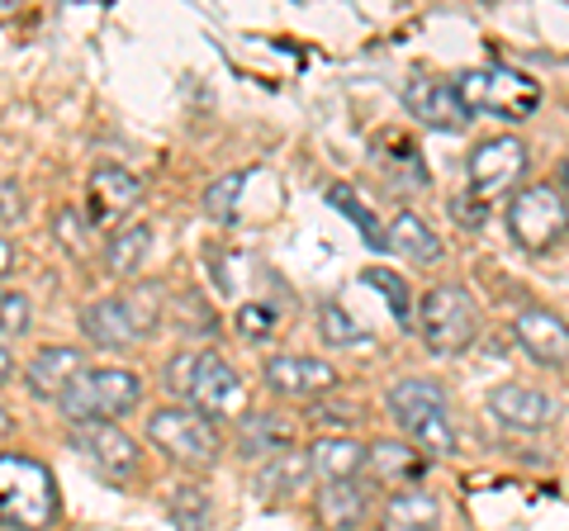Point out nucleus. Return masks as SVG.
<instances>
[{
  "label": "nucleus",
  "mask_w": 569,
  "mask_h": 531,
  "mask_svg": "<svg viewBox=\"0 0 569 531\" xmlns=\"http://www.w3.org/2000/svg\"><path fill=\"white\" fill-rule=\"evenodd\" d=\"M261 380L276 399H318V394H332L337 389V370L323 357H271L261 365Z\"/></svg>",
  "instance_id": "11"
},
{
  "label": "nucleus",
  "mask_w": 569,
  "mask_h": 531,
  "mask_svg": "<svg viewBox=\"0 0 569 531\" xmlns=\"http://www.w3.org/2000/svg\"><path fill=\"white\" fill-rule=\"evenodd\" d=\"M242 190H247V171H228L204 190V214L213 223H233L242 209Z\"/></svg>",
  "instance_id": "27"
},
{
  "label": "nucleus",
  "mask_w": 569,
  "mask_h": 531,
  "mask_svg": "<svg viewBox=\"0 0 569 531\" xmlns=\"http://www.w3.org/2000/svg\"><path fill=\"white\" fill-rule=\"evenodd\" d=\"M389 233V252H399L408 261H441V238L432 233V223H427L422 214H413V209H399L395 219L385 223Z\"/></svg>",
  "instance_id": "22"
},
{
  "label": "nucleus",
  "mask_w": 569,
  "mask_h": 531,
  "mask_svg": "<svg viewBox=\"0 0 569 531\" xmlns=\"http://www.w3.org/2000/svg\"><path fill=\"white\" fill-rule=\"evenodd\" d=\"M366 470L376 484H389V489H408L413 480L427 474V460L418 447H408V441H395V437H380L366 447Z\"/></svg>",
  "instance_id": "17"
},
{
  "label": "nucleus",
  "mask_w": 569,
  "mask_h": 531,
  "mask_svg": "<svg viewBox=\"0 0 569 531\" xmlns=\"http://www.w3.org/2000/svg\"><path fill=\"white\" fill-rule=\"evenodd\" d=\"M238 328H242V338H271L276 332V309H266V304H242L238 309Z\"/></svg>",
  "instance_id": "36"
},
{
  "label": "nucleus",
  "mask_w": 569,
  "mask_h": 531,
  "mask_svg": "<svg viewBox=\"0 0 569 531\" xmlns=\"http://www.w3.org/2000/svg\"><path fill=\"white\" fill-rule=\"evenodd\" d=\"M6 432H10V413H6V409H0V437H6Z\"/></svg>",
  "instance_id": "42"
},
{
  "label": "nucleus",
  "mask_w": 569,
  "mask_h": 531,
  "mask_svg": "<svg viewBox=\"0 0 569 531\" xmlns=\"http://www.w3.org/2000/svg\"><path fill=\"white\" fill-rule=\"evenodd\" d=\"M512 338L527 351L537 365H569V323L560 313H550L541 304H527L518 318H512Z\"/></svg>",
  "instance_id": "13"
},
{
  "label": "nucleus",
  "mask_w": 569,
  "mask_h": 531,
  "mask_svg": "<svg viewBox=\"0 0 569 531\" xmlns=\"http://www.w3.org/2000/svg\"><path fill=\"white\" fill-rule=\"evenodd\" d=\"M305 460H309V470L323 484H337V480H356V474H361L366 447L356 437H313Z\"/></svg>",
  "instance_id": "20"
},
{
  "label": "nucleus",
  "mask_w": 569,
  "mask_h": 531,
  "mask_svg": "<svg viewBox=\"0 0 569 531\" xmlns=\"http://www.w3.org/2000/svg\"><path fill=\"white\" fill-rule=\"evenodd\" d=\"M190 375H194V351H181V357L167 361V394L190 399Z\"/></svg>",
  "instance_id": "37"
},
{
  "label": "nucleus",
  "mask_w": 569,
  "mask_h": 531,
  "mask_svg": "<svg viewBox=\"0 0 569 531\" xmlns=\"http://www.w3.org/2000/svg\"><path fill=\"white\" fill-rule=\"evenodd\" d=\"M81 375H86V351L81 347H39L33 361L24 365V389L33 399L58 403Z\"/></svg>",
  "instance_id": "14"
},
{
  "label": "nucleus",
  "mask_w": 569,
  "mask_h": 531,
  "mask_svg": "<svg viewBox=\"0 0 569 531\" xmlns=\"http://www.w3.org/2000/svg\"><path fill=\"white\" fill-rule=\"evenodd\" d=\"M148 441L162 455L181 460V465H213L223 451V432L219 422L204 418L200 409H190V403H167V409H157L148 418Z\"/></svg>",
  "instance_id": "6"
},
{
  "label": "nucleus",
  "mask_w": 569,
  "mask_h": 531,
  "mask_svg": "<svg viewBox=\"0 0 569 531\" xmlns=\"http://www.w3.org/2000/svg\"><path fill=\"white\" fill-rule=\"evenodd\" d=\"M148 252H152V228L148 223H123L119 233H110V242H104V271L133 275V271H142Z\"/></svg>",
  "instance_id": "24"
},
{
  "label": "nucleus",
  "mask_w": 569,
  "mask_h": 531,
  "mask_svg": "<svg viewBox=\"0 0 569 531\" xmlns=\"http://www.w3.org/2000/svg\"><path fill=\"white\" fill-rule=\"evenodd\" d=\"M408 437H413L422 451H432V455H456V447H460V437H456V422H451V413H437V418H427L422 428H413Z\"/></svg>",
  "instance_id": "31"
},
{
  "label": "nucleus",
  "mask_w": 569,
  "mask_h": 531,
  "mask_svg": "<svg viewBox=\"0 0 569 531\" xmlns=\"http://www.w3.org/2000/svg\"><path fill=\"white\" fill-rule=\"evenodd\" d=\"M123 304H129L138 332L148 338V332L162 323V313H167V290H162V285H138L133 294H123Z\"/></svg>",
  "instance_id": "30"
},
{
  "label": "nucleus",
  "mask_w": 569,
  "mask_h": 531,
  "mask_svg": "<svg viewBox=\"0 0 569 531\" xmlns=\"http://www.w3.org/2000/svg\"><path fill=\"white\" fill-rule=\"evenodd\" d=\"M86 190H91V223H114V219H123L142 200V181L133 171L114 167V162L96 167L91 186H86Z\"/></svg>",
  "instance_id": "16"
},
{
  "label": "nucleus",
  "mask_w": 569,
  "mask_h": 531,
  "mask_svg": "<svg viewBox=\"0 0 569 531\" xmlns=\"http://www.w3.org/2000/svg\"><path fill=\"white\" fill-rule=\"evenodd\" d=\"M560 190H565V200H569V157H565V167H560Z\"/></svg>",
  "instance_id": "41"
},
{
  "label": "nucleus",
  "mask_w": 569,
  "mask_h": 531,
  "mask_svg": "<svg viewBox=\"0 0 569 531\" xmlns=\"http://www.w3.org/2000/svg\"><path fill=\"white\" fill-rule=\"evenodd\" d=\"M309 460L305 455H290V451H284V455H276V460H266V465H261V474H257V493H261V499H284V493H295L299 484H305L309 480Z\"/></svg>",
  "instance_id": "25"
},
{
  "label": "nucleus",
  "mask_w": 569,
  "mask_h": 531,
  "mask_svg": "<svg viewBox=\"0 0 569 531\" xmlns=\"http://www.w3.org/2000/svg\"><path fill=\"white\" fill-rule=\"evenodd\" d=\"M489 413L503 422L508 432H546L550 422H556V399L537 384L503 380L489 389Z\"/></svg>",
  "instance_id": "12"
},
{
  "label": "nucleus",
  "mask_w": 569,
  "mask_h": 531,
  "mask_svg": "<svg viewBox=\"0 0 569 531\" xmlns=\"http://www.w3.org/2000/svg\"><path fill=\"white\" fill-rule=\"evenodd\" d=\"M190 409H200L213 422L247 418V384L219 351H194V375H190Z\"/></svg>",
  "instance_id": "8"
},
{
  "label": "nucleus",
  "mask_w": 569,
  "mask_h": 531,
  "mask_svg": "<svg viewBox=\"0 0 569 531\" xmlns=\"http://www.w3.org/2000/svg\"><path fill=\"white\" fill-rule=\"evenodd\" d=\"M81 332L104 351H129L133 342H142V332L123 299H91V304L81 309Z\"/></svg>",
  "instance_id": "18"
},
{
  "label": "nucleus",
  "mask_w": 569,
  "mask_h": 531,
  "mask_svg": "<svg viewBox=\"0 0 569 531\" xmlns=\"http://www.w3.org/2000/svg\"><path fill=\"white\" fill-rule=\"evenodd\" d=\"M318 332H323V347H370V332L342 304L318 309Z\"/></svg>",
  "instance_id": "28"
},
{
  "label": "nucleus",
  "mask_w": 569,
  "mask_h": 531,
  "mask_svg": "<svg viewBox=\"0 0 569 531\" xmlns=\"http://www.w3.org/2000/svg\"><path fill=\"white\" fill-rule=\"evenodd\" d=\"M171 512H176V522H181L186 531H209V499L200 489H176L171 493Z\"/></svg>",
  "instance_id": "34"
},
{
  "label": "nucleus",
  "mask_w": 569,
  "mask_h": 531,
  "mask_svg": "<svg viewBox=\"0 0 569 531\" xmlns=\"http://www.w3.org/2000/svg\"><path fill=\"white\" fill-rule=\"evenodd\" d=\"M52 233H58V242L67 247L71 257H86L91 247H86V223L77 209H58V219H52Z\"/></svg>",
  "instance_id": "35"
},
{
  "label": "nucleus",
  "mask_w": 569,
  "mask_h": 531,
  "mask_svg": "<svg viewBox=\"0 0 569 531\" xmlns=\"http://www.w3.org/2000/svg\"><path fill=\"white\" fill-rule=\"evenodd\" d=\"M361 280H366L370 290L385 294V304H389V313H395L399 328H413V323H418V304H413V290H408L403 275L385 271V266H370V271H361Z\"/></svg>",
  "instance_id": "26"
},
{
  "label": "nucleus",
  "mask_w": 569,
  "mask_h": 531,
  "mask_svg": "<svg viewBox=\"0 0 569 531\" xmlns=\"http://www.w3.org/2000/svg\"><path fill=\"white\" fill-rule=\"evenodd\" d=\"M527 162H531V152H527L522 138H512V133H498V138H485V143H475L470 162H466L470 200H475L479 209L498 204L503 194L518 190V181L527 176Z\"/></svg>",
  "instance_id": "7"
},
{
  "label": "nucleus",
  "mask_w": 569,
  "mask_h": 531,
  "mask_svg": "<svg viewBox=\"0 0 569 531\" xmlns=\"http://www.w3.org/2000/svg\"><path fill=\"white\" fill-rule=\"evenodd\" d=\"M10 370H14V357H10V347H6V342H0V384H6V380H10Z\"/></svg>",
  "instance_id": "40"
},
{
  "label": "nucleus",
  "mask_w": 569,
  "mask_h": 531,
  "mask_svg": "<svg viewBox=\"0 0 569 531\" xmlns=\"http://www.w3.org/2000/svg\"><path fill=\"white\" fill-rule=\"evenodd\" d=\"M71 447H77L100 474L110 480H133L138 474V441L119 428V422H86V428H71Z\"/></svg>",
  "instance_id": "9"
},
{
  "label": "nucleus",
  "mask_w": 569,
  "mask_h": 531,
  "mask_svg": "<svg viewBox=\"0 0 569 531\" xmlns=\"http://www.w3.org/2000/svg\"><path fill=\"white\" fill-rule=\"evenodd\" d=\"M385 409H389V418H395L403 432H413V428H422L427 418L447 413V389H441L437 380H427V375L395 380L385 389Z\"/></svg>",
  "instance_id": "15"
},
{
  "label": "nucleus",
  "mask_w": 569,
  "mask_h": 531,
  "mask_svg": "<svg viewBox=\"0 0 569 531\" xmlns=\"http://www.w3.org/2000/svg\"><path fill=\"white\" fill-rule=\"evenodd\" d=\"M58 522V480L43 460L24 451H0V527L48 531Z\"/></svg>",
  "instance_id": "1"
},
{
  "label": "nucleus",
  "mask_w": 569,
  "mask_h": 531,
  "mask_svg": "<svg viewBox=\"0 0 569 531\" xmlns=\"http://www.w3.org/2000/svg\"><path fill=\"white\" fill-rule=\"evenodd\" d=\"M503 223H508V238L518 242L522 252H531V257L556 252V247L569 238V200H565V190L550 186V181H537V186L518 190L508 200Z\"/></svg>",
  "instance_id": "4"
},
{
  "label": "nucleus",
  "mask_w": 569,
  "mask_h": 531,
  "mask_svg": "<svg viewBox=\"0 0 569 531\" xmlns=\"http://www.w3.org/2000/svg\"><path fill=\"white\" fill-rule=\"evenodd\" d=\"M24 219V194L14 181H0V223H20Z\"/></svg>",
  "instance_id": "38"
},
{
  "label": "nucleus",
  "mask_w": 569,
  "mask_h": 531,
  "mask_svg": "<svg viewBox=\"0 0 569 531\" xmlns=\"http://www.w3.org/2000/svg\"><path fill=\"white\" fill-rule=\"evenodd\" d=\"M328 204H332V209H342V214H347L356 228H361V238H366L370 247H376V252H389V233H385V223H380L376 214H370V209H366L361 200H351V190H347V186H332V190H328Z\"/></svg>",
  "instance_id": "29"
},
{
  "label": "nucleus",
  "mask_w": 569,
  "mask_h": 531,
  "mask_svg": "<svg viewBox=\"0 0 569 531\" xmlns=\"http://www.w3.org/2000/svg\"><path fill=\"white\" fill-rule=\"evenodd\" d=\"M138 403H142L138 370L96 365V370H86V375L58 399V409L67 413L71 428H86V422H114L123 413H133Z\"/></svg>",
  "instance_id": "3"
},
{
  "label": "nucleus",
  "mask_w": 569,
  "mask_h": 531,
  "mask_svg": "<svg viewBox=\"0 0 569 531\" xmlns=\"http://www.w3.org/2000/svg\"><path fill=\"white\" fill-rule=\"evenodd\" d=\"M403 110L413 114L422 129H437V133H460L470 123V110L460 104L456 81H447V77H413L403 86Z\"/></svg>",
  "instance_id": "10"
},
{
  "label": "nucleus",
  "mask_w": 569,
  "mask_h": 531,
  "mask_svg": "<svg viewBox=\"0 0 569 531\" xmlns=\"http://www.w3.org/2000/svg\"><path fill=\"white\" fill-rule=\"evenodd\" d=\"M313 512H318V522H323V531H356L370 518V489L361 480L323 484L313 499Z\"/></svg>",
  "instance_id": "19"
},
{
  "label": "nucleus",
  "mask_w": 569,
  "mask_h": 531,
  "mask_svg": "<svg viewBox=\"0 0 569 531\" xmlns=\"http://www.w3.org/2000/svg\"><path fill=\"white\" fill-rule=\"evenodd\" d=\"M167 309H171L176 323L190 328V332H213V328H219V318H213V309H204V299H200V294H190V290L171 294V299H167Z\"/></svg>",
  "instance_id": "32"
},
{
  "label": "nucleus",
  "mask_w": 569,
  "mask_h": 531,
  "mask_svg": "<svg viewBox=\"0 0 569 531\" xmlns=\"http://www.w3.org/2000/svg\"><path fill=\"white\" fill-rule=\"evenodd\" d=\"M456 96L460 104L485 119H503V123H518L531 119L541 110V81H531L518 67H503V62H489V67H470V72L456 77Z\"/></svg>",
  "instance_id": "2"
},
{
  "label": "nucleus",
  "mask_w": 569,
  "mask_h": 531,
  "mask_svg": "<svg viewBox=\"0 0 569 531\" xmlns=\"http://www.w3.org/2000/svg\"><path fill=\"white\" fill-rule=\"evenodd\" d=\"M242 460H276L290 451V422L276 418V413H247L242 418V441H238Z\"/></svg>",
  "instance_id": "23"
},
{
  "label": "nucleus",
  "mask_w": 569,
  "mask_h": 531,
  "mask_svg": "<svg viewBox=\"0 0 569 531\" xmlns=\"http://www.w3.org/2000/svg\"><path fill=\"white\" fill-rule=\"evenodd\" d=\"M29 328H33V304H29V294L0 290V332H6V338H24Z\"/></svg>",
  "instance_id": "33"
},
{
  "label": "nucleus",
  "mask_w": 569,
  "mask_h": 531,
  "mask_svg": "<svg viewBox=\"0 0 569 531\" xmlns=\"http://www.w3.org/2000/svg\"><path fill=\"white\" fill-rule=\"evenodd\" d=\"M14 271V242L6 238V233H0V280H6Z\"/></svg>",
  "instance_id": "39"
},
{
  "label": "nucleus",
  "mask_w": 569,
  "mask_h": 531,
  "mask_svg": "<svg viewBox=\"0 0 569 531\" xmlns=\"http://www.w3.org/2000/svg\"><path fill=\"white\" fill-rule=\"evenodd\" d=\"M418 332L432 357H460L479 332V304L466 285H432L418 299Z\"/></svg>",
  "instance_id": "5"
},
{
  "label": "nucleus",
  "mask_w": 569,
  "mask_h": 531,
  "mask_svg": "<svg viewBox=\"0 0 569 531\" xmlns=\"http://www.w3.org/2000/svg\"><path fill=\"white\" fill-rule=\"evenodd\" d=\"M441 527V499L427 489H399L385 499L380 531H437Z\"/></svg>",
  "instance_id": "21"
}]
</instances>
